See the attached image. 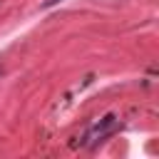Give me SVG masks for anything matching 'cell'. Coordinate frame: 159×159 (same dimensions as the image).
<instances>
[{"label":"cell","instance_id":"2","mask_svg":"<svg viewBox=\"0 0 159 159\" xmlns=\"http://www.w3.org/2000/svg\"><path fill=\"white\" fill-rule=\"evenodd\" d=\"M57 2H62V0H45L42 7H52V5H57Z\"/></svg>","mask_w":159,"mask_h":159},{"label":"cell","instance_id":"1","mask_svg":"<svg viewBox=\"0 0 159 159\" xmlns=\"http://www.w3.org/2000/svg\"><path fill=\"white\" fill-rule=\"evenodd\" d=\"M117 127H119V119H117V114H107V117H102L87 134H84V144L89 147V149H94L97 144H102L107 137H112L114 132H117Z\"/></svg>","mask_w":159,"mask_h":159},{"label":"cell","instance_id":"3","mask_svg":"<svg viewBox=\"0 0 159 159\" xmlns=\"http://www.w3.org/2000/svg\"><path fill=\"white\" fill-rule=\"evenodd\" d=\"M0 72H2V67H0Z\"/></svg>","mask_w":159,"mask_h":159}]
</instances>
